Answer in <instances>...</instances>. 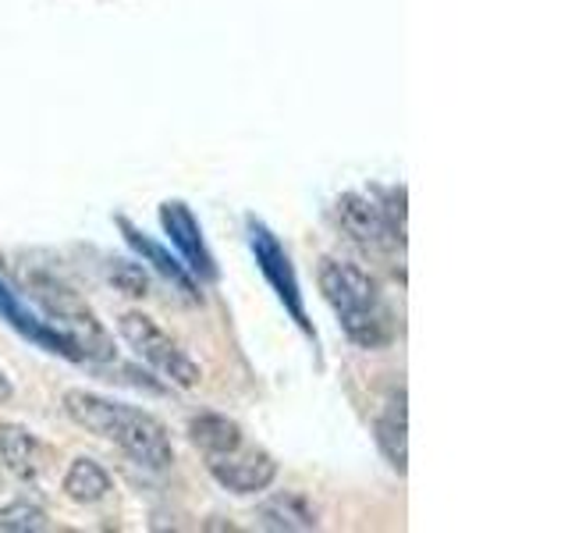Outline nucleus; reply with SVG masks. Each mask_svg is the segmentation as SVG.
Returning <instances> with one entry per match:
<instances>
[{"mask_svg": "<svg viewBox=\"0 0 568 533\" xmlns=\"http://www.w3.org/2000/svg\"><path fill=\"white\" fill-rule=\"evenodd\" d=\"M61 405L71 423L118 444V449L129 459H135L139 466H146V470L174 466V444H171L168 426L153 413H146V409L103 399L97 391H85V388H68Z\"/></svg>", "mask_w": 568, "mask_h": 533, "instance_id": "f257e3e1", "label": "nucleus"}, {"mask_svg": "<svg viewBox=\"0 0 568 533\" xmlns=\"http://www.w3.org/2000/svg\"><path fill=\"white\" fill-rule=\"evenodd\" d=\"M316 281H320V292H324L327 306L337 313V324H342L352 345L377 352L395 342V324H390V313L381 299V289L363 266L324 257L320 260Z\"/></svg>", "mask_w": 568, "mask_h": 533, "instance_id": "f03ea898", "label": "nucleus"}, {"mask_svg": "<svg viewBox=\"0 0 568 533\" xmlns=\"http://www.w3.org/2000/svg\"><path fill=\"white\" fill-rule=\"evenodd\" d=\"M29 295L43 306L47 324L68 338L71 349L79 352V360H97V363L114 360V338L106 334L97 313L89 310L75 292L64 289L61 281H53L47 274H32Z\"/></svg>", "mask_w": 568, "mask_h": 533, "instance_id": "7ed1b4c3", "label": "nucleus"}, {"mask_svg": "<svg viewBox=\"0 0 568 533\" xmlns=\"http://www.w3.org/2000/svg\"><path fill=\"white\" fill-rule=\"evenodd\" d=\"M118 331H121V338L129 342V349L139 355V360L150 363L160 373V378H168L174 388H185V391L200 388V381H203L200 363L189 360L185 349L178 345L153 316L132 310V313H124L118 320Z\"/></svg>", "mask_w": 568, "mask_h": 533, "instance_id": "20e7f679", "label": "nucleus"}, {"mask_svg": "<svg viewBox=\"0 0 568 533\" xmlns=\"http://www.w3.org/2000/svg\"><path fill=\"white\" fill-rule=\"evenodd\" d=\"M248 249H253L260 274L266 278V284H271L274 295L281 299V306L292 313V320L302 331L313 334V324L306 316V299H302V284H298V274H295V263L288 257V249H284L274 231L266 228L263 221H256V218H248Z\"/></svg>", "mask_w": 568, "mask_h": 533, "instance_id": "39448f33", "label": "nucleus"}, {"mask_svg": "<svg viewBox=\"0 0 568 533\" xmlns=\"http://www.w3.org/2000/svg\"><path fill=\"white\" fill-rule=\"evenodd\" d=\"M210 476L231 494H260L277 480V459L260 444H239L235 452L210 455Z\"/></svg>", "mask_w": 568, "mask_h": 533, "instance_id": "423d86ee", "label": "nucleus"}, {"mask_svg": "<svg viewBox=\"0 0 568 533\" xmlns=\"http://www.w3.org/2000/svg\"><path fill=\"white\" fill-rule=\"evenodd\" d=\"M337 224L345 228V235H352L359 245L366 249H395L405 245V235L390 224L384 203H377L366 192H345L337 195Z\"/></svg>", "mask_w": 568, "mask_h": 533, "instance_id": "0eeeda50", "label": "nucleus"}, {"mask_svg": "<svg viewBox=\"0 0 568 533\" xmlns=\"http://www.w3.org/2000/svg\"><path fill=\"white\" fill-rule=\"evenodd\" d=\"M160 224H164V235L171 239V245L178 249V257L189 266L192 274H200L206 281L217 278V263H213L210 249L203 242V231H200V221H195V213L189 210V203L182 200H168L160 203Z\"/></svg>", "mask_w": 568, "mask_h": 533, "instance_id": "6e6552de", "label": "nucleus"}, {"mask_svg": "<svg viewBox=\"0 0 568 533\" xmlns=\"http://www.w3.org/2000/svg\"><path fill=\"white\" fill-rule=\"evenodd\" d=\"M0 320H8V324L22 334V338H29L32 345H40V349H47V352H53V355H64V360H75V363H82L79 360V352L71 349V342L61 334V331H53L50 324H47V316H40L36 313L29 302H26V295L22 292H14L11 284L0 278Z\"/></svg>", "mask_w": 568, "mask_h": 533, "instance_id": "1a4fd4ad", "label": "nucleus"}, {"mask_svg": "<svg viewBox=\"0 0 568 533\" xmlns=\"http://www.w3.org/2000/svg\"><path fill=\"white\" fill-rule=\"evenodd\" d=\"M0 466H4L11 476L26 480V484L40 480V473H43V444H40V438H36L22 423L0 420Z\"/></svg>", "mask_w": 568, "mask_h": 533, "instance_id": "9d476101", "label": "nucleus"}, {"mask_svg": "<svg viewBox=\"0 0 568 533\" xmlns=\"http://www.w3.org/2000/svg\"><path fill=\"white\" fill-rule=\"evenodd\" d=\"M373 438H377V449L390 466H395L398 473H405V466H408V423H405V391L402 388L384 402V413L377 416V423H373Z\"/></svg>", "mask_w": 568, "mask_h": 533, "instance_id": "9b49d317", "label": "nucleus"}, {"mask_svg": "<svg viewBox=\"0 0 568 533\" xmlns=\"http://www.w3.org/2000/svg\"><path fill=\"white\" fill-rule=\"evenodd\" d=\"M118 228L124 231V242H129L135 253L146 260V263H153L160 274H164L171 284H178V289H182L189 299H200V292H195V281H192V274L182 266V260H174L164 245H156L150 235H142V231L129 221V218H118Z\"/></svg>", "mask_w": 568, "mask_h": 533, "instance_id": "f8f14e48", "label": "nucleus"}, {"mask_svg": "<svg viewBox=\"0 0 568 533\" xmlns=\"http://www.w3.org/2000/svg\"><path fill=\"white\" fill-rule=\"evenodd\" d=\"M189 441L206 455H224L245 444V431L239 420L221 416V413H200L189 420Z\"/></svg>", "mask_w": 568, "mask_h": 533, "instance_id": "ddd939ff", "label": "nucleus"}, {"mask_svg": "<svg viewBox=\"0 0 568 533\" xmlns=\"http://www.w3.org/2000/svg\"><path fill=\"white\" fill-rule=\"evenodd\" d=\"M61 491L75 505H97V502H103L106 494H111V473H106L97 459L79 455V459H71V466L64 470Z\"/></svg>", "mask_w": 568, "mask_h": 533, "instance_id": "4468645a", "label": "nucleus"}, {"mask_svg": "<svg viewBox=\"0 0 568 533\" xmlns=\"http://www.w3.org/2000/svg\"><path fill=\"white\" fill-rule=\"evenodd\" d=\"M256 520H260V526H266V530H284V533L316 530V526H320L316 509H313L302 494H292V491H284V494L271 497V502H263L260 512H256Z\"/></svg>", "mask_w": 568, "mask_h": 533, "instance_id": "2eb2a0df", "label": "nucleus"}, {"mask_svg": "<svg viewBox=\"0 0 568 533\" xmlns=\"http://www.w3.org/2000/svg\"><path fill=\"white\" fill-rule=\"evenodd\" d=\"M47 526H50L47 509H40L36 502H26V497H18V502H8L0 509V530L4 533H40Z\"/></svg>", "mask_w": 568, "mask_h": 533, "instance_id": "dca6fc26", "label": "nucleus"}, {"mask_svg": "<svg viewBox=\"0 0 568 533\" xmlns=\"http://www.w3.org/2000/svg\"><path fill=\"white\" fill-rule=\"evenodd\" d=\"M106 281L114 284L121 295L129 299H146L150 295V274L146 266L135 260H111L106 263Z\"/></svg>", "mask_w": 568, "mask_h": 533, "instance_id": "f3484780", "label": "nucleus"}, {"mask_svg": "<svg viewBox=\"0 0 568 533\" xmlns=\"http://www.w3.org/2000/svg\"><path fill=\"white\" fill-rule=\"evenodd\" d=\"M11 399H14V384H11V378H8V373L0 370V405H4V402H11Z\"/></svg>", "mask_w": 568, "mask_h": 533, "instance_id": "a211bd4d", "label": "nucleus"}]
</instances>
